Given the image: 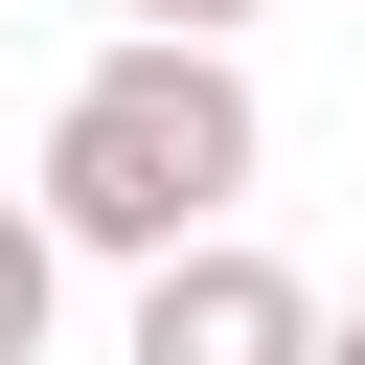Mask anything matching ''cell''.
<instances>
[{
	"instance_id": "3",
	"label": "cell",
	"mask_w": 365,
	"mask_h": 365,
	"mask_svg": "<svg viewBox=\"0 0 365 365\" xmlns=\"http://www.w3.org/2000/svg\"><path fill=\"white\" fill-rule=\"evenodd\" d=\"M46 297H68V251H46V205H0V365H46Z\"/></svg>"
},
{
	"instance_id": "1",
	"label": "cell",
	"mask_w": 365,
	"mask_h": 365,
	"mask_svg": "<svg viewBox=\"0 0 365 365\" xmlns=\"http://www.w3.org/2000/svg\"><path fill=\"white\" fill-rule=\"evenodd\" d=\"M251 160H274V114H251V68L228 46H91L68 68V114H46V251H114V274H182L228 205H251Z\"/></svg>"
},
{
	"instance_id": "4",
	"label": "cell",
	"mask_w": 365,
	"mask_h": 365,
	"mask_svg": "<svg viewBox=\"0 0 365 365\" xmlns=\"http://www.w3.org/2000/svg\"><path fill=\"white\" fill-rule=\"evenodd\" d=\"M251 0H114V46H228Z\"/></svg>"
},
{
	"instance_id": "5",
	"label": "cell",
	"mask_w": 365,
	"mask_h": 365,
	"mask_svg": "<svg viewBox=\"0 0 365 365\" xmlns=\"http://www.w3.org/2000/svg\"><path fill=\"white\" fill-rule=\"evenodd\" d=\"M319 365H365V297H342V319H319Z\"/></svg>"
},
{
	"instance_id": "2",
	"label": "cell",
	"mask_w": 365,
	"mask_h": 365,
	"mask_svg": "<svg viewBox=\"0 0 365 365\" xmlns=\"http://www.w3.org/2000/svg\"><path fill=\"white\" fill-rule=\"evenodd\" d=\"M137 365H319V297H297L251 228H205L182 274H137Z\"/></svg>"
}]
</instances>
